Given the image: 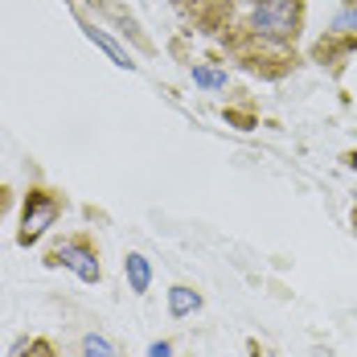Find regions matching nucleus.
I'll use <instances>...</instances> for the list:
<instances>
[{
  "mask_svg": "<svg viewBox=\"0 0 357 357\" xmlns=\"http://www.w3.org/2000/svg\"><path fill=\"white\" fill-rule=\"evenodd\" d=\"M354 230H357V210H354Z\"/></svg>",
  "mask_w": 357,
  "mask_h": 357,
  "instance_id": "ddd939ff",
  "label": "nucleus"
},
{
  "mask_svg": "<svg viewBox=\"0 0 357 357\" xmlns=\"http://www.w3.org/2000/svg\"><path fill=\"white\" fill-rule=\"evenodd\" d=\"M333 29H337V33H357V4H345V8L333 17Z\"/></svg>",
  "mask_w": 357,
  "mask_h": 357,
  "instance_id": "1a4fd4ad",
  "label": "nucleus"
},
{
  "mask_svg": "<svg viewBox=\"0 0 357 357\" xmlns=\"http://www.w3.org/2000/svg\"><path fill=\"white\" fill-rule=\"evenodd\" d=\"M82 357H119V354H115V345L103 333H86L82 337Z\"/></svg>",
  "mask_w": 357,
  "mask_h": 357,
  "instance_id": "6e6552de",
  "label": "nucleus"
},
{
  "mask_svg": "<svg viewBox=\"0 0 357 357\" xmlns=\"http://www.w3.org/2000/svg\"><path fill=\"white\" fill-rule=\"evenodd\" d=\"M66 210V197L58 189H45V185H33L25 193V206H21V226H17V247H37L45 238V230L62 218Z\"/></svg>",
  "mask_w": 357,
  "mask_h": 357,
  "instance_id": "f257e3e1",
  "label": "nucleus"
},
{
  "mask_svg": "<svg viewBox=\"0 0 357 357\" xmlns=\"http://www.w3.org/2000/svg\"><path fill=\"white\" fill-rule=\"evenodd\" d=\"M189 74L202 91H226V70H218V66H193Z\"/></svg>",
  "mask_w": 357,
  "mask_h": 357,
  "instance_id": "0eeeda50",
  "label": "nucleus"
},
{
  "mask_svg": "<svg viewBox=\"0 0 357 357\" xmlns=\"http://www.w3.org/2000/svg\"><path fill=\"white\" fill-rule=\"evenodd\" d=\"M148 357H173V345L169 341H152L148 345Z\"/></svg>",
  "mask_w": 357,
  "mask_h": 357,
  "instance_id": "9b49d317",
  "label": "nucleus"
},
{
  "mask_svg": "<svg viewBox=\"0 0 357 357\" xmlns=\"http://www.w3.org/2000/svg\"><path fill=\"white\" fill-rule=\"evenodd\" d=\"M202 308V291L189 284H173L169 287V317H177V321H185V317H193Z\"/></svg>",
  "mask_w": 357,
  "mask_h": 357,
  "instance_id": "39448f33",
  "label": "nucleus"
},
{
  "mask_svg": "<svg viewBox=\"0 0 357 357\" xmlns=\"http://www.w3.org/2000/svg\"><path fill=\"white\" fill-rule=\"evenodd\" d=\"M82 29H86V37H91V41H95L99 50H107V58L115 62V66H119V70H136V62H132V54H128V50H123V45L115 41V37H107L103 29H95V25H82Z\"/></svg>",
  "mask_w": 357,
  "mask_h": 357,
  "instance_id": "423d86ee",
  "label": "nucleus"
},
{
  "mask_svg": "<svg viewBox=\"0 0 357 357\" xmlns=\"http://www.w3.org/2000/svg\"><path fill=\"white\" fill-rule=\"evenodd\" d=\"M123 275H128V287L136 296H148V287H152V259L140 255V250H128L123 255Z\"/></svg>",
  "mask_w": 357,
  "mask_h": 357,
  "instance_id": "20e7f679",
  "label": "nucleus"
},
{
  "mask_svg": "<svg viewBox=\"0 0 357 357\" xmlns=\"http://www.w3.org/2000/svg\"><path fill=\"white\" fill-rule=\"evenodd\" d=\"M17 357H58V349H54L45 337H33V341H29V349H21Z\"/></svg>",
  "mask_w": 357,
  "mask_h": 357,
  "instance_id": "9d476101",
  "label": "nucleus"
},
{
  "mask_svg": "<svg viewBox=\"0 0 357 357\" xmlns=\"http://www.w3.org/2000/svg\"><path fill=\"white\" fill-rule=\"evenodd\" d=\"M250 29L271 41H287L300 29V0H255L250 8Z\"/></svg>",
  "mask_w": 357,
  "mask_h": 357,
  "instance_id": "7ed1b4c3",
  "label": "nucleus"
},
{
  "mask_svg": "<svg viewBox=\"0 0 357 357\" xmlns=\"http://www.w3.org/2000/svg\"><path fill=\"white\" fill-rule=\"evenodd\" d=\"M45 267H66V271H74L82 284H99V280H103L99 247H95L91 234H70V238L54 243V247L45 250Z\"/></svg>",
  "mask_w": 357,
  "mask_h": 357,
  "instance_id": "f03ea898",
  "label": "nucleus"
},
{
  "mask_svg": "<svg viewBox=\"0 0 357 357\" xmlns=\"http://www.w3.org/2000/svg\"><path fill=\"white\" fill-rule=\"evenodd\" d=\"M8 193H13V189H8V185H0V218H4V210H8Z\"/></svg>",
  "mask_w": 357,
  "mask_h": 357,
  "instance_id": "f8f14e48",
  "label": "nucleus"
}]
</instances>
